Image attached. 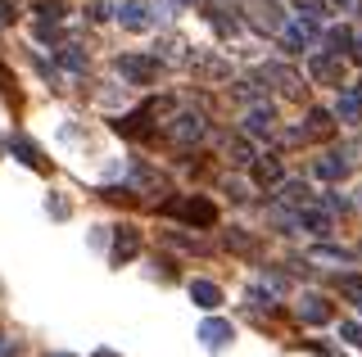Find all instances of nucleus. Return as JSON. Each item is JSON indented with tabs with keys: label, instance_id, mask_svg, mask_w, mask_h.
Returning <instances> with one entry per match:
<instances>
[{
	"label": "nucleus",
	"instance_id": "nucleus-9",
	"mask_svg": "<svg viewBox=\"0 0 362 357\" xmlns=\"http://www.w3.org/2000/svg\"><path fill=\"white\" fill-rule=\"evenodd\" d=\"M272 127H276V109H272V104H254L245 114V131H249V136H272Z\"/></svg>",
	"mask_w": 362,
	"mask_h": 357
},
{
	"label": "nucleus",
	"instance_id": "nucleus-20",
	"mask_svg": "<svg viewBox=\"0 0 362 357\" xmlns=\"http://www.w3.org/2000/svg\"><path fill=\"white\" fill-rule=\"evenodd\" d=\"M326 46H331V54H339V50L354 54V32L349 28H326Z\"/></svg>",
	"mask_w": 362,
	"mask_h": 357
},
{
	"label": "nucleus",
	"instance_id": "nucleus-15",
	"mask_svg": "<svg viewBox=\"0 0 362 357\" xmlns=\"http://www.w3.org/2000/svg\"><path fill=\"white\" fill-rule=\"evenodd\" d=\"M281 199L290 208H308L313 204V186L308 181H281Z\"/></svg>",
	"mask_w": 362,
	"mask_h": 357
},
{
	"label": "nucleus",
	"instance_id": "nucleus-12",
	"mask_svg": "<svg viewBox=\"0 0 362 357\" xmlns=\"http://www.w3.org/2000/svg\"><path fill=\"white\" fill-rule=\"evenodd\" d=\"M190 298H195V308H204V312L222 308V289L213 281H190Z\"/></svg>",
	"mask_w": 362,
	"mask_h": 357
},
{
	"label": "nucleus",
	"instance_id": "nucleus-22",
	"mask_svg": "<svg viewBox=\"0 0 362 357\" xmlns=\"http://www.w3.org/2000/svg\"><path fill=\"white\" fill-rule=\"evenodd\" d=\"M331 118L335 114H326V109H313V114H308V131H313V136H331V131H335Z\"/></svg>",
	"mask_w": 362,
	"mask_h": 357
},
{
	"label": "nucleus",
	"instance_id": "nucleus-2",
	"mask_svg": "<svg viewBox=\"0 0 362 357\" xmlns=\"http://www.w3.org/2000/svg\"><path fill=\"white\" fill-rule=\"evenodd\" d=\"M118 73L132 86H150L158 77V59H150V54H118Z\"/></svg>",
	"mask_w": 362,
	"mask_h": 357
},
{
	"label": "nucleus",
	"instance_id": "nucleus-23",
	"mask_svg": "<svg viewBox=\"0 0 362 357\" xmlns=\"http://www.w3.org/2000/svg\"><path fill=\"white\" fill-rule=\"evenodd\" d=\"M59 63L68 73H86V54L77 50V46H59Z\"/></svg>",
	"mask_w": 362,
	"mask_h": 357
},
{
	"label": "nucleus",
	"instance_id": "nucleus-11",
	"mask_svg": "<svg viewBox=\"0 0 362 357\" xmlns=\"http://www.w3.org/2000/svg\"><path fill=\"white\" fill-rule=\"evenodd\" d=\"M267 77H272V82H281V91H286V95H294V99L303 95V77L294 73V68H286V63H267Z\"/></svg>",
	"mask_w": 362,
	"mask_h": 357
},
{
	"label": "nucleus",
	"instance_id": "nucleus-32",
	"mask_svg": "<svg viewBox=\"0 0 362 357\" xmlns=\"http://www.w3.org/2000/svg\"><path fill=\"white\" fill-rule=\"evenodd\" d=\"M177 5H195V0H177Z\"/></svg>",
	"mask_w": 362,
	"mask_h": 357
},
{
	"label": "nucleus",
	"instance_id": "nucleus-13",
	"mask_svg": "<svg viewBox=\"0 0 362 357\" xmlns=\"http://www.w3.org/2000/svg\"><path fill=\"white\" fill-rule=\"evenodd\" d=\"M335 118L339 122H349V127H354V122H362V91H344L335 99Z\"/></svg>",
	"mask_w": 362,
	"mask_h": 357
},
{
	"label": "nucleus",
	"instance_id": "nucleus-24",
	"mask_svg": "<svg viewBox=\"0 0 362 357\" xmlns=\"http://www.w3.org/2000/svg\"><path fill=\"white\" fill-rule=\"evenodd\" d=\"M37 14L54 23V18H64V5H59V0H37Z\"/></svg>",
	"mask_w": 362,
	"mask_h": 357
},
{
	"label": "nucleus",
	"instance_id": "nucleus-7",
	"mask_svg": "<svg viewBox=\"0 0 362 357\" xmlns=\"http://www.w3.org/2000/svg\"><path fill=\"white\" fill-rule=\"evenodd\" d=\"M299 321H308V326H326V321H331V298L303 294L299 298Z\"/></svg>",
	"mask_w": 362,
	"mask_h": 357
},
{
	"label": "nucleus",
	"instance_id": "nucleus-30",
	"mask_svg": "<svg viewBox=\"0 0 362 357\" xmlns=\"http://www.w3.org/2000/svg\"><path fill=\"white\" fill-rule=\"evenodd\" d=\"M335 5H344V9H354V5H362V0H335Z\"/></svg>",
	"mask_w": 362,
	"mask_h": 357
},
{
	"label": "nucleus",
	"instance_id": "nucleus-6",
	"mask_svg": "<svg viewBox=\"0 0 362 357\" xmlns=\"http://www.w3.org/2000/svg\"><path fill=\"white\" fill-rule=\"evenodd\" d=\"M199 339H204V349H209V353H222L226 344L235 339V330H231V321H222V317H209V321L199 326Z\"/></svg>",
	"mask_w": 362,
	"mask_h": 357
},
{
	"label": "nucleus",
	"instance_id": "nucleus-29",
	"mask_svg": "<svg viewBox=\"0 0 362 357\" xmlns=\"http://www.w3.org/2000/svg\"><path fill=\"white\" fill-rule=\"evenodd\" d=\"M354 54L362 59V32H354Z\"/></svg>",
	"mask_w": 362,
	"mask_h": 357
},
{
	"label": "nucleus",
	"instance_id": "nucleus-26",
	"mask_svg": "<svg viewBox=\"0 0 362 357\" xmlns=\"http://www.w3.org/2000/svg\"><path fill=\"white\" fill-rule=\"evenodd\" d=\"M294 5H299V9H303V14H308V18H317V14H322V9H326L322 0H294Z\"/></svg>",
	"mask_w": 362,
	"mask_h": 357
},
{
	"label": "nucleus",
	"instance_id": "nucleus-28",
	"mask_svg": "<svg viewBox=\"0 0 362 357\" xmlns=\"http://www.w3.org/2000/svg\"><path fill=\"white\" fill-rule=\"evenodd\" d=\"M14 18V0H0V23H9Z\"/></svg>",
	"mask_w": 362,
	"mask_h": 357
},
{
	"label": "nucleus",
	"instance_id": "nucleus-10",
	"mask_svg": "<svg viewBox=\"0 0 362 357\" xmlns=\"http://www.w3.org/2000/svg\"><path fill=\"white\" fill-rule=\"evenodd\" d=\"M136 249H141V236H136V226H118V236H113V262H132Z\"/></svg>",
	"mask_w": 362,
	"mask_h": 357
},
{
	"label": "nucleus",
	"instance_id": "nucleus-25",
	"mask_svg": "<svg viewBox=\"0 0 362 357\" xmlns=\"http://www.w3.org/2000/svg\"><path fill=\"white\" fill-rule=\"evenodd\" d=\"M339 334H344L354 349H362V321H344V326H339Z\"/></svg>",
	"mask_w": 362,
	"mask_h": 357
},
{
	"label": "nucleus",
	"instance_id": "nucleus-14",
	"mask_svg": "<svg viewBox=\"0 0 362 357\" xmlns=\"http://www.w3.org/2000/svg\"><path fill=\"white\" fill-rule=\"evenodd\" d=\"M254 181L258 186H281V181H286L281 159H272V154H267V159H254Z\"/></svg>",
	"mask_w": 362,
	"mask_h": 357
},
{
	"label": "nucleus",
	"instance_id": "nucleus-8",
	"mask_svg": "<svg viewBox=\"0 0 362 357\" xmlns=\"http://www.w3.org/2000/svg\"><path fill=\"white\" fill-rule=\"evenodd\" d=\"M168 136H173L177 145L199 140V136H204V118H199V114H177V118H173V127H168Z\"/></svg>",
	"mask_w": 362,
	"mask_h": 357
},
{
	"label": "nucleus",
	"instance_id": "nucleus-31",
	"mask_svg": "<svg viewBox=\"0 0 362 357\" xmlns=\"http://www.w3.org/2000/svg\"><path fill=\"white\" fill-rule=\"evenodd\" d=\"M95 357H118V353H113V349H95Z\"/></svg>",
	"mask_w": 362,
	"mask_h": 357
},
{
	"label": "nucleus",
	"instance_id": "nucleus-17",
	"mask_svg": "<svg viewBox=\"0 0 362 357\" xmlns=\"http://www.w3.org/2000/svg\"><path fill=\"white\" fill-rule=\"evenodd\" d=\"M299 226L308 231V236H331V217L317 213L313 204H308V208H299Z\"/></svg>",
	"mask_w": 362,
	"mask_h": 357
},
{
	"label": "nucleus",
	"instance_id": "nucleus-4",
	"mask_svg": "<svg viewBox=\"0 0 362 357\" xmlns=\"http://www.w3.org/2000/svg\"><path fill=\"white\" fill-rule=\"evenodd\" d=\"M168 213H177L181 222H195V226H213L218 222V208L209 199H177V204H168Z\"/></svg>",
	"mask_w": 362,
	"mask_h": 357
},
{
	"label": "nucleus",
	"instance_id": "nucleus-27",
	"mask_svg": "<svg viewBox=\"0 0 362 357\" xmlns=\"http://www.w3.org/2000/svg\"><path fill=\"white\" fill-rule=\"evenodd\" d=\"M45 208H50L54 217H68V204H64V199H50V204H45Z\"/></svg>",
	"mask_w": 362,
	"mask_h": 357
},
{
	"label": "nucleus",
	"instance_id": "nucleus-34",
	"mask_svg": "<svg viewBox=\"0 0 362 357\" xmlns=\"http://www.w3.org/2000/svg\"><path fill=\"white\" fill-rule=\"evenodd\" d=\"M0 150H5V145H0Z\"/></svg>",
	"mask_w": 362,
	"mask_h": 357
},
{
	"label": "nucleus",
	"instance_id": "nucleus-16",
	"mask_svg": "<svg viewBox=\"0 0 362 357\" xmlns=\"http://www.w3.org/2000/svg\"><path fill=\"white\" fill-rule=\"evenodd\" d=\"M344 167H349L344 154H322V159L313 163V172L322 176V181H339V176H344Z\"/></svg>",
	"mask_w": 362,
	"mask_h": 357
},
{
	"label": "nucleus",
	"instance_id": "nucleus-21",
	"mask_svg": "<svg viewBox=\"0 0 362 357\" xmlns=\"http://www.w3.org/2000/svg\"><path fill=\"white\" fill-rule=\"evenodd\" d=\"M9 150L18 154V163H28V167H41V154H37V145H32V140L14 136V140H9Z\"/></svg>",
	"mask_w": 362,
	"mask_h": 357
},
{
	"label": "nucleus",
	"instance_id": "nucleus-18",
	"mask_svg": "<svg viewBox=\"0 0 362 357\" xmlns=\"http://www.w3.org/2000/svg\"><path fill=\"white\" fill-rule=\"evenodd\" d=\"M258 28H267V32H281V28H286V14H281L276 0H258Z\"/></svg>",
	"mask_w": 362,
	"mask_h": 357
},
{
	"label": "nucleus",
	"instance_id": "nucleus-35",
	"mask_svg": "<svg viewBox=\"0 0 362 357\" xmlns=\"http://www.w3.org/2000/svg\"><path fill=\"white\" fill-rule=\"evenodd\" d=\"M358 86H362V82H358Z\"/></svg>",
	"mask_w": 362,
	"mask_h": 357
},
{
	"label": "nucleus",
	"instance_id": "nucleus-1",
	"mask_svg": "<svg viewBox=\"0 0 362 357\" xmlns=\"http://www.w3.org/2000/svg\"><path fill=\"white\" fill-rule=\"evenodd\" d=\"M118 23L127 28V32H150L158 23L154 0H122V5H118Z\"/></svg>",
	"mask_w": 362,
	"mask_h": 357
},
{
	"label": "nucleus",
	"instance_id": "nucleus-33",
	"mask_svg": "<svg viewBox=\"0 0 362 357\" xmlns=\"http://www.w3.org/2000/svg\"><path fill=\"white\" fill-rule=\"evenodd\" d=\"M54 357H68V353H54Z\"/></svg>",
	"mask_w": 362,
	"mask_h": 357
},
{
	"label": "nucleus",
	"instance_id": "nucleus-3",
	"mask_svg": "<svg viewBox=\"0 0 362 357\" xmlns=\"http://www.w3.org/2000/svg\"><path fill=\"white\" fill-rule=\"evenodd\" d=\"M317 37H322V32H317V18H308V14H299L294 23L281 28V41H286V50H294V54H299V50H308Z\"/></svg>",
	"mask_w": 362,
	"mask_h": 357
},
{
	"label": "nucleus",
	"instance_id": "nucleus-19",
	"mask_svg": "<svg viewBox=\"0 0 362 357\" xmlns=\"http://www.w3.org/2000/svg\"><path fill=\"white\" fill-rule=\"evenodd\" d=\"M226 159H231V163H254L258 159V154H254V145H249L245 136H231V140H226Z\"/></svg>",
	"mask_w": 362,
	"mask_h": 357
},
{
	"label": "nucleus",
	"instance_id": "nucleus-5",
	"mask_svg": "<svg viewBox=\"0 0 362 357\" xmlns=\"http://www.w3.org/2000/svg\"><path fill=\"white\" fill-rule=\"evenodd\" d=\"M308 73H313V82H322V86H339V82H344V68H339V59H335L331 50L313 54V59H308Z\"/></svg>",
	"mask_w": 362,
	"mask_h": 357
}]
</instances>
